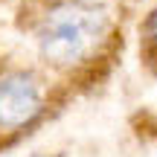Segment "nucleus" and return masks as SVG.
Wrapping results in <instances>:
<instances>
[{
	"mask_svg": "<svg viewBox=\"0 0 157 157\" xmlns=\"http://www.w3.org/2000/svg\"><path fill=\"white\" fill-rule=\"evenodd\" d=\"M140 47H143V56L146 61H157V0L151 3V9L146 12V21H143L140 29Z\"/></svg>",
	"mask_w": 157,
	"mask_h": 157,
	"instance_id": "3",
	"label": "nucleus"
},
{
	"mask_svg": "<svg viewBox=\"0 0 157 157\" xmlns=\"http://www.w3.org/2000/svg\"><path fill=\"white\" fill-rule=\"evenodd\" d=\"M113 17L96 0H50L35 17V47L56 73L87 70L105 52Z\"/></svg>",
	"mask_w": 157,
	"mask_h": 157,
	"instance_id": "1",
	"label": "nucleus"
},
{
	"mask_svg": "<svg viewBox=\"0 0 157 157\" xmlns=\"http://www.w3.org/2000/svg\"><path fill=\"white\" fill-rule=\"evenodd\" d=\"M47 87L32 70H6L0 76V131L15 134L41 119Z\"/></svg>",
	"mask_w": 157,
	"mask_h": 157,
	"instance_id": "2",
	"label": "nucleus"
}]
</instances>
